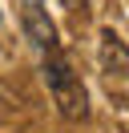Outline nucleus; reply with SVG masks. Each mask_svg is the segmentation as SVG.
<instances>
[{
  "instance_id": "obj_3",
  "label": "nucleus",
  "mask_w": 129,
  "mask_h": 133,
  "mask_svg": "<svg viewBox=\"0 0 129 133\" xmlns=\"http://www.w3.org/2000/svg\"><path fill=\"white\" fill-rule=\"evenodd\" d=\"M101 69L113 77H129V44L121 41L113 28L101 32Z\"/></svg>"
},
{
  "instance_id": "obj_2",
  "label": "nucleus",
  "mask_w": 129,
  "mask_h": 133,
  "mask_svg": "<svg viewBox=\"0 0 129 133\" xmlns=\"http://www.w3.org/2000/svg\"><path fill=\"white\" fill-rule=\"evenodd\" d=\"M24 28H28V36L36 41L40 57H44V52H56L61 36H56V24L48 20V12H44L40 0H28V4H24Z\"/></svg>"
},
{
  "instance_id": "obj_4",
  "label": "nucleus",
  "mask_w": 129,
  "mask_h": 133,
  "mask_svg": "<svg viewBox=\"0 0 129 133\" xmlns=\"http://www.w3.org/2000/svg\"><path fill=\"white\" fill-rule=\"evenodd\" d=\"M64 4H73V8H81V4H85V0H64Z\"/></svg>"
},
{
  "instance_id": "obj_1",
  "label": "nucleus",
  "mask_w": 129,
  "mask_h": 133,
  "mask_svg": "<svg viewBox=\"0 0 129 133\" xmlns=\"http://www.w3.org/2000/svg\"><path fill=\"white\" fill-rule=\"evenodd\" d=\"M40 69H44V81H48V89H53V101H56V109H61V117L85 121L89 117V93H85V85L77 81L73 65L64 57H56V52H44V57H40Z\"/></svg>"
}]
</instances>
